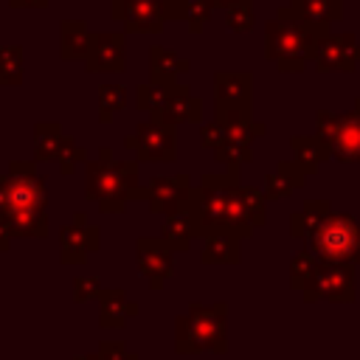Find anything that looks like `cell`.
Masks as SVG:
<instances>
[{"label": "cell", "mask_w": 360, "mask_h": 360, "mask_svg": "<svg viewBox=\"0 0 360 360\" xmlns=\"http://www.w3.org/2000/svg\"><path fill=\"white\" fill-rule=\"evenodd\" d=\"M242 166H225L222 172H205L191 188L188 208L200 225V239L214 233H233L239 239L253 236V222L248 217L239 183Z\"/></svg>", "instance_id": "cell-1"}, {"label": "cell", "mask_w": 360, "mask_h": 360, "mask_svg": "<svg viewBox=\"0 0 360 360\" xmlns=\"http://www.w3.org/2000/svg\"><path fill=\"white\" fill-rule=\"evenodd\" d=\"M73 360H101L98 354H82V357H73Z\"/></svg>", "instance_id": "cell-43"}, {"label": "cell", "mask_w": 360, "mask_h": 360, "mask_svg": "<svg viewBox=\"0 0 360 360\" xmlns=\"http://www.w3.org/2000/svg\"><path fill=\"white\" fill-rule=\"evenodd\" d=\"M295 14L315 20V22H338L343 17V0H290L287 3Z\"/></svg>", "instance_id": "cell-29"}, {"label": "cell", "mask_w": 360, "mask_h": 360, "mask_svg": "<svg viewBox=\"0 0 360 360\" xmlns=\"http://www.w3.org/2000/svg\"><path fill=\"white\" fill-rule=\"evenodd\" d=\"M138 301H132L124 290L118 287H110V290H101L98 295V326L101 329H121L129 318L138 315Z\"/></svg>", "instance_id": "cell-19"}, {"label": "cell", "mask_w": 360, "mask_h": 360, "mask_svg": "<svg viewBox=\"0 0 360 360\" xmlns=\"http://www.w3.org/2000/svg\"><path fill=\"white\" fill-rule=\"evenodd\" d=\"M191 177L188 174H174V177H152L141 188V200L146 208L158 217H166L172 211H180L191 200Z\"/></svg>", "instance_id": "cell-14"}, {"label": "cell", "mask_w": 360, "mask_h": 360, "mask_svg": "<svg viewBox=\"0 0 360 360\" xmlns=\"http://www.w3.org/2000/svg\"><path fill=\"white\" fill-rule=\"evenodd\" d=\"M90 158H87V149L79 143V141H73L70 135H65V141H62V149H59V155H56V166H59V172L62 174H73L82 163H87Z\"/></svg>", "instance_id": "cell-33"}, {"label": "cell", "mask_w": 360, "mask_h": 360, "mask_svg": "<svg viewBox=\"0 0 360 360\" xmlns=\"http://www.w3.org/2000/svg\"><path fill=\"white\" fill-rule=\"evenodd\" d=\"M62 141H65V135H62V127L56 121H39L34 127V158L31 160H37V163L56 160Z\"/></svg>", "instance_id": "cell-27"}, {"label": "cell", "mask_w": 360, "mask_h": 360, "mask_svg": "<svg viewBox=\"0 0 360 360\" xmlns=\"http://www.w3.org/2000/svg\"><path fill=\"white\" fill-rule=\"evenodd\" d=\"M188 70H191L188 59H183L172 48H163V45H152L149 48V82L163 84V87H172Z\"/></svg>", "instance_id": "cell-21"}, {"label": "cell", "mask_w": 360, "mask_h": 360, "mask_svg": "<svg viewBox=\"0 0 360 360\" xmlns=\"http://www.w3.org/2000/svg\"><path fill=\"white\" fill-rule=\"evenodd\" d=\"M160 118L169 124H200L202 121V101L200 96H194L186 84H172L166 90V101L160 110Z\"/></svg>", "instance_id": "cell-18"}, {"label": "cell", "mask_w": 360, "mask_h": 360, "mask_svg": "<svg viewBox=\"0 0 360 360\" xmlns=\"http://www.w3.org/2000/svg\"><path fill=\"white\" fill-rule=\"evenodd\" d=\"M186 3L188 0H163L166 22H186Z\"/></svg>", "instance_id": "cell-40"}, {"label": "cell", "mask_w": 360, "mask_h": 360, "mask_svg": "<svg viewBox=\"0 0 360 360\" xmlns=\"http://www.w3.org/2000/svg\"><path fill=\"white\" fill-rule=\"evenodd\" d=\"M101 278L98 276H87V273H79L73 278V301L76 304H87V301H98L101 295Z\"/></svg>", "instance_id": "cell-37"}, {"label": "cell", "mask_w": 360, "mask_h": 360, "mask_svg": "<svg viewBox=\"0 0 360 360\" xmlns=\"http://www.w3.org/2000/svg\"><path fill=\"white\" fill-rule=\"evenodd\" d=\"M290 149H292V160L312 177L321 163L329 160V149L323 146V141L318 135H292L290 138Z\"/></svg>", "instance_id": "cell-25"}, {"label": "cell", "mask_w": 360, "mask_h": 360, "mask_svg": "<svg viewBox=\"0 0 360 360\" xmlns=\"http://www.w3.org/2000/svg\"><path fill=\"white\" fill-rule=\"evenodd\" d=\"M222 138H225V129H222V124L214 118V121H205L202 127H200V146L202 149H208V152H214L219 143H222Z\"/></svg>", "instance_id": "cell-39"}, {"label": "cell", "mask_w": 360, "mask_h": 360, "mask_svg": "<svg viewBox=\"0 0 360 360\" xmlns=\"http://www.w3.org/2000/svg\"><path fill=\"white\" fill-rule=\"evenodd\" d=\"M124 146L135 152L138 163H172L177 160V127L163 118H146L124 138Z\"/></svg>", "instance_id": "cell-9"}, {"label": "cell", "mask_w": 360, "mask_h": 360, "mask_svg": "<svg viewBox=\"0 0 360 360\" xmlns=\"http://www.w3.org/2000/svg\"><path fill=\"white\" fill-rule=\"evenodd\" d=\"M101 248V233L96 225L87 222L84 211L73 214L70 225L59 228V262L62 264H84Z\"/></svg>", "instance_id": "cell-12"}, {"label": "cell", "mask_w": 360, "mask_h": 360, "mask_svg": "<svg viewBox=\"0 0 360 360\" xmlns=\"http://www.w3.org/2000/svg\"><path fill=\"white\" fill-rule=\"evenodd\" d=\"M166 90L163 84H155V82H141L135 87V107L141 112H146V118H160V110H163V101H166Z\"/></svg>", "instance_id": "cell-32"}, {"label": "cell", "mask_w": 360, "mask_h": 360, "mask_svg": "<svg viewBox=\"0 0 360 360\" xmlns=\"http://www.w3.org/2000/svg\"><path fill=\"white\" fill-rule=\"evenodd\" d=\"M214 8H228V6H233V3H239V0H208Z\"/></svg>", "instance_id": "cell-42"}, {"label": "cell", "mask_w": 360, "mask_h": 360, "mask_svg": "<svg viewBox=\"0 0 360 360\" xmlns=\"http://www.w3.org/2000/svg\"><path fill=\"white\" fill-rule=\"evenodd\" d=\"M329 211H332L329 200H309V202H304V208H298V211L290 214V236H292V239H307L309 231H312Z\"/></svg>", "instance_id": "cell-28"}, {"label": "cell", "mask_w": 360, "mask_h": 360, "mask_svg": "<svg viewBox=\"0 0 360 360\" xmlns=\"http://www.w3.org/2000/svg\"><path fill=\"white\" fill-rule=\"evenodd\" d=\"M138 160L115 158L110 146L98 149V158L84 163V197L98 205L101 214H121L132 200H141Z\"/></svg>", "instance_id": "cell-4"}, {"label": "cell", "mask_w": 360, "mask_h": 360, "mask_svg": "<svg viewBox=\"0 0 360 360\" xmlns=\"http://www.w3.org/2000/svg\"><path fill=\"white\" fill-rule=\"evenodd\" d=\"M326 37L329 22L307 20L284 6L273 20L264 22V56L281 73H301L309 62H315L318 45Z\"/></svg>", "instance_id": "cell-3"}, {"label": "cell", "mask_w": 360, "mask_h": 360, "mask_svg": "<svg viewBox=\"0 0 360 360\" xmlns=\"http://www.w3.org/2000/svg\"><path fill=\"white\" fill-rule=\"evenodd\" d=\"M318 267H321V259L312 253V250H295L292 259H290V287L298 290L301 295H307L315 284V276H318Z\"/></svg>", "instance_id": "cell-26"}, {"label": "cell", "mask_w": 360, "mask_h": 360, "mask_svg": "<svg viewBox=\"0 0 360 360\" xmlns=\"http://www.w3.org/2000/svg\"><path fill=\"white\" fill-rule=\"evenodd\" d=\"M202 264H239L242 262V239L233 233H214L202 239L200 250Z\"/></svg>", "instance_id": "cell-24"}, {"label": "cell", "mask_w": 360, "mask_h": 360, "mask_svg": "<svg viewBox=\"0 0 360 360\" xmlns=\"http://www.w3.org/2000/svg\"><path fill=\"white\" fill-rule=\"evenodd\" d=\"M211 14H214V6L208 0H188L186 3V25L191 34H202L205 25L211 22Z\"/></svg>", "instance_id": "cell-36"}, {"label": "cell", "mask_w": 360, "mask_h": 360, "mask_svg": "<svg viewBox=\"0 0 360 360\" xmlns=\"http://www.w3.org/2000/svg\"><path fill=\"white\" fill-rule=\"evenodd\" d=\"M214 118L222 124L225 138L214 149V160L222 166H242L253 160V141L267 132L262 121L250 115V110H236V107H217Z\"/></svg>", "instance_id": "cell-7"}, {"label": "cell", "mask_w": 360, "mask_h": 360, "mask_svg": "<svg viewBox=\"0 0 360 360\" xmlns=\"http://www.w3.org/2000/svg\"><path fill=\"white\" fill-rule=\"evenodd\" d=\"M357 264L354 262H323L318 267L312 290L304 295L307 304L329 301V304H354L357 298Z\"/></svg>", "instance_id": "cell-10"}, {"label": "cell", "mask_w": 360, "mask_h": 360, "mask_svg": "<svg viewBox=\"0 0 360 360\" xmlns=\"http://www.w3.org/2000/svg\"><path fill=\"white\" fill-rule=\"evenodd\" d=\"M225 25H228L233 34H248V31L256 25V14H253L250 0H239V3L228 6V8H225Z\"/></svg>", "instance_id": "cell-34"}, {"label": "cell", "mask_w": 360, "mask_h": 360, "mask_svg": "<svg viewBox=\"0 0 360 360\" xmlns=\"http://www.w3.org/2000/svg\"><path fill=\"white\" fill-rule=\"evenodd\" d=\"M307 172L290 158V160H278V166L264 177V197L267 200H287L292 197L298 188L307 186Z\"/></svg>", "instance_id": "cell-20"}, {"label": "cell", "mask_w": 360, "mask_h": 360, "mask_svg": "<svg viewBox=\"0 0 360 360\" xmlns=\"http://www.w3.org/2000/svg\"><path fill=\"white\" fill-rule=\"evenodd\" d=\"M93 42V31L87 28L84 20H62L59 22V56L65 62L87 59Z\"/></svg>", "instance_id": "cell-23"}, {"label": "cell", "mask_w": 360, "mask_h": 360, "mask_svg": "<svg viewBox=\"0 0 360 360\" xmlns=\"http://www.w3.org/2000/svg\"><path fill=\"white\" fill-rule=\"evenodd\" d=\"M11 8H45L48 0H8Z\"/></svg>", "instance_id": "cell-41"}, {"label": "cell", "mask_w": 360, "mask_h": 360, "mask_svg": "<svg viewBox=\"0 0 360 360\" xmlns=\"http://www.w3.org/2000/svg\"><path fill=\"white\" fill-rule=\"evenodd\" d=\"M87 73H121L127 70V31L93 34L90 53L84 59Z\"/></svg>", "instance_id": "cell-16"}, {"label": "cell", "mask_w": 360, "mask_h": 360, "mask_svg": "<svg viewBox=\"0 0 360 360\" xmlns=\"http://www.w3.org/2000/svg\"><path fill=\"white\" fill-rule=\"evenodd\" d=\"M6 194L0 202V222L14 239L48 236V194L45 180L37 174V160H11Z\"/></svg>", "instance_id": "cell-2"}, {"label": "cell", "mask_w": 360, "mask_h": 360, "mask_svg": "<svg viewBox=\"0 0 360 360\" xmlns=\"http://www.w3.org/2000/svg\"><path fill=\"white\" fill-rule=\"evenodd\" d=\"M22 45H0V87L22 84Z\"/></svg>", "instance_id": "cell-31"}, {"label": "cell", "mask_w": 360, "mask_h": 360, "mask_svg": "<svg viewBox=\"0 0 360 360\" xmlns=\"http://www.w3.org/2000/svg\"><path fill=\"white\" fill-rule=\"evenodd\" d=\"M307 250H312L323 262H354L360 264V225L354 214L329 211L304 239Z\"/></svg>", "instance_id": "cell-6"}, {"label": "cell", "mask_w": 360, "mask_h": 360, "mask_svg": "<svg viewBox=\"0 0 360 360\" xmlns=\"http://www.w3.org/2000/svg\"><path fill=\"white\" fill-rule=\"evenodd\" d=\"M160 236L177 250H188L194 239H200V225L191 214V208H180V211H172L163 217V225H160Z\"/></svg>", "instance_id": "cell-22"}, {"label": "cell", "mask_w": 360, "mask_h": 360, "mask_svg": "<svg viewBox=\"0 0 360 360\" xmlns=\"http://www.w3.org/2000/svg\"><path fill=\"white\" fill-rule=\"evenodd\" d=\"M96 354L101 360H138V354L132 349H127L124 340H101Z\"/></svg>", "instance_id": "cell-38"}, {"label": "cell", "mask_w": 360, "mask_h": 360, "mask_svg": "<svg viewBox=\"0 0 360 360\" xmlns=\"http://www.w3.org/2000/svg\"><path fill=\"white\" fill-rule=\"evenodd\" d=\"M135 264L149 290L158 292L174 276V248L163 236H141L135 242Z\"/></svg>", "instance_id": "cell-11"}, {"label": "cell", "mask_w": 360, "mask_h": 360, "mask_svg": "<svg viewBox=\"0 0 360 360\" xmlns=\"http://www.w3.org/2000/svg\"><path fill=\"white\" fill-rule=\"evenodd\" d=\"M315 135L329 149L332 160L360 163V96L354 98L349 112L335 115L329 110H318L315 112Z\"/></svg>", "instance_id": "cell-8"}, {"label": "cell", "mask_w": 360, "mask_h": 360, "mask_svg": "<svg viewBox=\"0 0 360 360\" xmlns=\"http://www.w3.org/2000/svg\"><path fill=\"white\" fill-rule=\"evenodd\" d=\"M242 200H245V208H248V217L253 222V228H262L267 222V197L262 188L256 186H242Z\"/></svg>", "instance_id": "cell-35"}, {"label": "cell", "mask_w": 360, "mask_h": 360, "mask_svg": "<svg viewBox=\"0 0 360 360\" xmlns=\"http://www.w3.org/2000/svg\"><path fill=\"white\" fill-rule=\"evenodd\" d=\"M217 107L250 110L253 101V73L250 70H217L214 73Z\"/></svg>", "instance_id": "cell-17"}, {"label": "cell", "mask_w": 360, "mask_h": 360, "mask_svg": "<svg viewBox=\"0 0 360 360\" xmlns=\"http://www.w3.org/2000/svg\"><path fill=\"white\" fill-rule=\"evenodd\" d=\"M174 352L177 354H225L228 352V304L225 301H191L186 315L174 318Z\"/></svg>", "instance_id": "cell-5"}, {"label": "cell", "mask_w": 360, "mask_h": 360, "mask_svg": "<svg viewBox=\"0 0 360 360\" xmlns=\"http://www.w3.org/2000/svg\"><path fill=\"white\" fill-rule=\"evenodd\" d=\"M124 107H127V87L124 84L107 82L98 87V121L101 124H110Z\"/></svg>", "instance_id": "cell-30"}, {"label": "cell", "mask_w": 360, "mask_h": 360, "mask_svg": "<svg viewBox=\"0 0 360 360\" xmlns=\"http://www.w3.org/2000/svg\"><path fill=\"white\" fill-rule=\"evenodd\" d=\"M360 65V42L352 31L329 34L315 53V68L321 73H354Z\"/></svg>", "instance_id": "cell-15"}, {"label": "cell", "mask_w": 360, "mask_h": 360, "mask_svg": "<svg viewBox=\"0 0 360 360\" xmlns=\"http://www.w3.org/2000/svg\"><path fill=\"white\" fill-rule=\"evenodd\" d=\"M110 17L127 34H160L166 25L163 0H110Z\"/></svg>", "instance_id": "cell-13"}]
</instances>
